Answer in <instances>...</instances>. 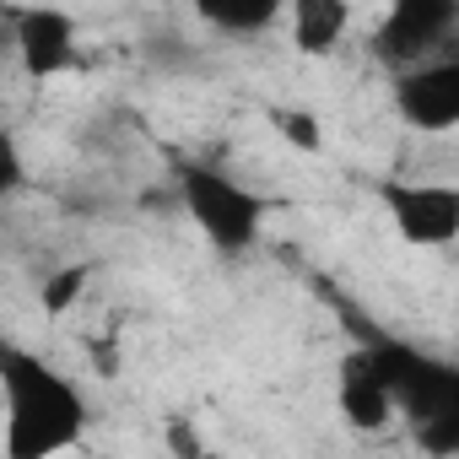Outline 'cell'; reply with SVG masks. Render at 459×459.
Masks as SVG:
<instances>
[{
  "label": "cell",
  "mask_w": 459,
  "mask_h": 459,
  "mask_svg": "<svg viewBox=\"0 0 459 459\" xmlns=\"http://www.w3.org/2000/svg\"><path fill=\"white\" fill-rule=\"evenodd\" d=\"M0 400H6V459H44L71 448L87 427L82 389L17 341L0 346Z\"/></svg>",
  "instance_id": "cell-1"
},
{
  "label": "cell",
  "mask_w": 459,
  "mask_h": 459,
  "mask_svg": "<svg viewBox=\"0 0 459 459\" xmlns=\"http://www.w3.org/2000/svg\"><path fill=\"white\" fill-rule=\"evenodd\" d=\"M173 184H178V211L200 227V238L227 255V260H238L260 244L265 233V200L233 178L227 168L216 162H200V157H178L173 162Z\"/></svg>",
  "instance_id": "cell-2"
},
{
  "label": "cell",
  "mask_w": 459,
  "mask_h": 459,
  "mask_svg": "<svg viewBox=\"0 0 459 459\" xmlns=\"http://www.w3.org/2000/svg\"><path fill=\"white\" fill-rule=\"evenodd\" d=\"M454 33H459V0H389L368 49L394 76V71H411V65L443 55Z\"/></svg>",
  "instance_id": "cell-3"
},
{
  "label": "cell",
  "mask_w": 459,
  "mask_h": 459,
  "mask_svg": "<svg viewBox=\"0 0 459 459\" xmlns=\"http://www.w3.org/2000/svg\"><path fill=\"white\" fill-rule=\"evenodd\" d=\"M389 98H394V114L405 130L454 135L459 130V55H432L411 71H394Z\"/></svg>",
  "instance_id": "cell-4"
},
{
  "label": "cell",
  "mask_w": 459,
  "mask_h": 459,
  "mask_svg": "<svg viewBox=\"0 0 459 459\" xmlns=\"http://www.w3.org/2000/svg\"><path fill=\"white\" fill-rule=\"evenodd\" d=\"M389 227L400 233V244L411 249H454L459 244V184H384L378 189Z\"/></svg>",
  "instance_id": "cell-5"
},
{
  "label": "cell",
  "mask_w": 459,
  "mask_h": 459,
  "mask_svg": "<svg viewBox=\"0 0 459 459\" xmlns=\"http://www.w3.org/2000/svg\"><path fill=\"white\" fill-rule=\"evenodd\" d=\"M335 411H341L346 427H357V432H384V427L400 416L394 384H389L384 357H378L373 341L341 357V368H335Z\"/></svg>",
  "instance_id": "cell-6"
},
{
  "label": "cell",
  "mask_w": 459,
  "mask_h": 459,
  "mask_svg": "<svg viewBox=\"0 0 459 459\" xmlns=\"http://www.w3.org/2000/svg\"><path fill=\"white\" fill-rule=\"evenodd\" d=\"M6 17H12V49H17L28 76L49 82V76L76 65V33L82 28H76L71 12L44 6V0H39V6H12Z\"/></svg>",
  "instance_id": "cell-7"
},
{
  "label": "cell",
  "mask_w": 459,
  "mask_h": 459,
  "mask_svg": "<svg viewBox=\"0 0 459 459\" xmlns=\"http://www.w3.org/2000/svg\"><path fill=\"white\" fill-rule=\"evenodd\" d=\"M287 22H292V49L325 60L341 49L351 28V0H287Z\"/></svg>",
  "instance_id": "cell-8"
},
{
  "label": "cell",
  "mask_w": 459,
  "mask_h": 459,
  "mask_svg": "<svg viewBox=\"0 0 459 459\" xmlns=\"http://www.w3.org/2000/svg\"><path fill=\"white\" fill-rule=\"evenodd\" d=\"M189 12L216 39H265L287 17V0H189Z\"/></svg>",
  "instance_id": "cell-9"
},
{
  "label": "cell",
  "mask_w": 459,
  "mask_h": 459,
  "mask_svg": "<svg viewBox=\"0 0 459 459\" xmlns=\"http://www.w3.org/2000/svg\"><path fill=\"white\" fill-rule=\"evenodd\" d=\"M265 119H271V130H276L292 152H303V157L325 152V125H319V114H314V108H298V103H271V108H265Z\"/></svg>",
  "instance_id": "cell-10"
},
{
  "label": "cell",
  "mask_w": 459,
  "mask_h": 459,
  "mask_svg": "<svg viewBox=\"0 0 459 459\" xmlns=\"http://www.w3.org/2000/svg\"><path fill=\"white\" fill-rule=\"evenodd\" d=\"M87 281H92V265H60V271H49L44 276V292H39L44 319H65L87 298Z\"/></svg>",
  "instance_id": "cell-11"
}]
</instances>
